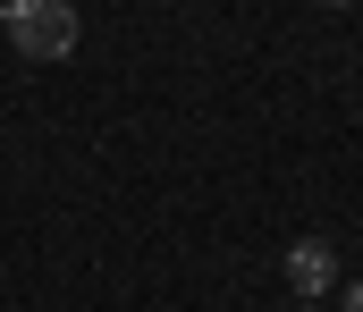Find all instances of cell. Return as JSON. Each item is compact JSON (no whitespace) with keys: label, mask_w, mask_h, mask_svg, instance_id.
<instances>
[{"label":"cell","mask_w":363,"mask_h":312,"mask_svg":"<svg viewBox=\"0 0 363 312\" xmlns=\"http://www.w3.org/2000/svg\"><path fill=\"white\" fill-rule=\"evenodd\" d=\"M0 25L17 59H68L77 51V0H0Z\"/></svg>","instance_id":"6da1fadb"},{"label":"cell","mask_w":363,"mask_h":312,"mask_svg":"<svg viewBox=\"0 0 363 312\" xmlns=\"http://www.w3.org/2000/svg\"><path fill=\"white\" fill-rule=\"evenodd\" d=\"M287 287H296V304L330 296V287H338V245H330V236H296V245H287Z\"/></svg>","instance_id":"7a4b0ae2"},{"label":"cell","mask_w":363,"mask_h":312,"mask_svg":"<svg viewBox=\"0 0 363 312\" xmlns=\"http://www.w3.org/2000/svg\"><path fill=\"white\" fill-rule=\"evenodd\" d=\"M338 312H363V279H347V304H338Z\"/></svg>","instance_id":"3957f363"},{"label":"cell","mask_w":363,"mask_h":312,"mask_svg":"<svg viewBox=\"0 0 363 312\" xmlns=\"http://www.w3.org/2000/svg\"><path fill=\"white\" fill-rule=\"evenodd\" d=\"M330 8H355V0H330Z\"/></svg>","instance_id":"277c9868"},{"label":"cell","mask_w":363,"mask_h":312,"mask_svg":"<svg viewBox=\"0 0 363 312\" xmlns=\"http://www.w3.org/2000/svg\"><path fill=\"white\" fill-rule=\"evenodd\" d=\"M296 312H313V304H296Z\"/></svg>","instance_id":"5b68a950"}]
</instances>
